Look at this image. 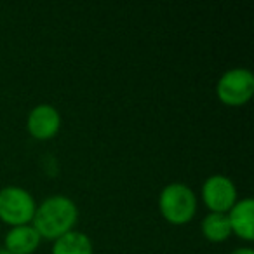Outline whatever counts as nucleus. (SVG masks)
Segmentation results:
<instances>
[{
  "label": "nucleus",
  "instance_id": "1",
  "mask_svg": "<svg viewBox=\"0 0 254 254\" xmlns=\"http://www.w3.org/2000/svg\"><path fill=\"white\" fill-rule=\"evenodd\" d=\"M78 221V207L68 195L54 193L37 204L32 225L42 240H56L75 230Z\"/></svg>",
  "mask_w": 254,
  "mask_h": 254
},
{
  "label": "nucleus",
  "instance_id": "2",
  "mask_svg": "<svg viewBox=\"0 0 254 254\" xmlns=\"http://www.w3.org/2000/svg\"><path fill=\"white\" fill-rule=\"evenodd\" d=\"M197 193L188 185L173 181L160 190L157 205L167 223L174 226L188 225L197 214Z\"/></svg>",
  "mask_w": 254,
  "mask_h": 254
},
{
  "label": "nucleus",
  "instance_id": "3",
  "mask_svg": "<svg viewBox=\"0 0 254 254\" xmlns=\"http://www.w3.org/2000/svg\"><path fill=\"white\" fill-rule=\"evenodd\" d=\"M37 209L33 195L18 185H7L0 188V221L9 228L30 225Z\"/></svg>",
  "mask_w": 254,
  "mask_h": 254
},
{
  "label": "nucleus",
  "instance_id": "4",
  "mask_svg": "<svg viewBox=\"0 0 254 254\" xmlns=\"http://www.w3.org/2000/svg\"><path fill=\"white\" fill-rule=\"evenodd\" d=\"M254 94V73L249 68H230L216 84V96L226 106H242Z\"/></svg>",
  "mask_w": 254,
  "mask_h": 254
},
{
  "label": "nucleus",
  "instance_id": "5",
  "mask_svg": "<svg viewBox=\"0 0 254 254\" xmlns=\"http://www.w3.org/2000/svg\"><path fill=\"white\" fill-rule=\"evenodd\" d=\"M200 197L209 212H221V214H226L239 200L235 183L225 174H212L205 178L200 188Z\"/></svg>",
  "mask_w": 254,
  "mask_h": 254
},
{
  "label": "nucleus",
  "instance_id": "6",
  "mask_svg": "<svg viewBox=\"0 0 254 254\" xmlns=\"http://www.w3.org/2000/svg\"><path fill=\"white\" fill-rule=\"evenodd\" d=\"M61 129V113L49 103H40L26 117V131L37 141H49Z\"/></svg>",
  "mask_w": 254,
  "mask_h": 254
},
{
  "label": "nucleus",
  "instance_id": "7",
  "mask_svg": "<svg viewBox=\"0 0 254 254\" xmlns=\"http://www.w3.org/2000/svg\"><path fill=\"white\" fill-rule=\"evenodd\" d=\"M232 235H237L240 240L253 242L254 240V200L251 197H244L233 204V207L226 212Z\"/></svg>",
  "mask_w": 254,
  "mask_h": 254
},
{
  "label": "nucleus",
  "instance_id": "8",
  "mask_svg": "<svg viewBox=\"0 0 254 254\" xmlns=\"http://www.w3.org/2000/svg\"><path fill=\"white\" fill-rule=\"evenodd\" d=\"M40 242H42V237L30 223V225L12 226L7 230L4 237V249L12 254H33L39 249Z\"/></svg>",
  "mask_w": 254,
  "mask_h": 254
},
{
  "label": "nucleus",
  "instance_id": "9",
  "mask_svg": "<svg viewBox=\"0 0 254 254\" xmlns=\"http://www.w3.org/2000/svg\"><path fill=\"white\" fill-rule=\"evenodd\" d=\"M51 254H94L92 240L78 230L64 233L53 242Z\"/></svg>",
  "mask_w": 254,
  "mask_h": 254
},
{
  "label": "nucleus",
  "instance_id": "10",
  "mask_svg": "<svg viewBox=\"0 0 254 254\" xmlns=\"http://www.w3.org/2000/svg\"><path fill=\"white\" fill-rule=\"evenodd\" d=\"M200 232L207 242L221 244L232 237L228 218L221 212H207L200 221Z\"/></svg>",
  "mask_w": 254,
  "mask_h": 254
},
{
  "label": "nucleus",
  "instance_id": "11",
  "mask_svg": "<svg viewBox=\"0 0 254 254\" xmlns=\"http://www.w3.org/2000/svg\"><path fill=\"white\" fill-rule=\"evenodd\" d=\"M230 254H254V249L253 247H237Z\"/></svg>",
  "mask_w": 254,
  "mask_h": 254
},
{
  "label": "nucleus",
  "instance_id": "12",
  "mask_svg": "<svg viewBox=\"0 0 254 254\" xmlns=\"http://www.w3.org/2000/svg\"><path fill=\"white\" fill-rule=\"evenodd\" d=\"M0 254H12V253H9V251L4 249V247H0Z\"/></svg>",
  "mask_w": 254,
  "mask_h": 254
}]
</instances>
